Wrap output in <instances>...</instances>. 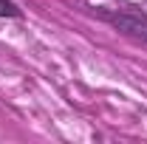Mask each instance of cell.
Wrapping results in <instances>:
<instances>
[{
	"mask_svg": "<svg viewBox=\"0 0 147 144\" xmlns=\"http://www.w3.org/2000/svg\"><path fill=\"white\" fill-rule=\"evenodd\" d=\"M93 14L102 20V23L113 26L116 31H122L125 37H130V40L147 45V14H144V11H127V9H93Z\"/></svg>",
	"mask_w": 147,
	"mask_h": 144,
	"instance_id": "obj_1",
	"label": "cell"
},
{
	"mask_svg": "<svg viewBox=\"0 0 147 144\" xmlns=\"http://www.w3.org/2000/svg\"><path fill=\"white\" fill-rule=\"evenodd\" d=\"M0 17L3 20H23V9L14 0H0Z\"/></svg>",
	"mask_w": 147,
	"mask_h": 144,
	"instance_id": "obj_2",
	"label": "cell"
}]
</instances>
